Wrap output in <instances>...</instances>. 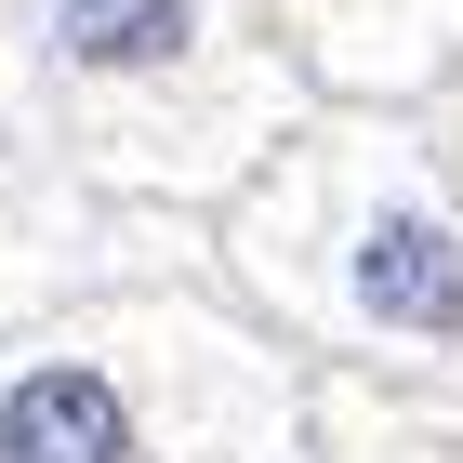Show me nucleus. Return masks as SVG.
I'll use <instances>...</instances> for the list:
<instances>
[{"mask_svg": "<svg viewBox=\"0 0 463 463\" xmlns=\"http://www.w3.org/2000/svg\"><path fill=\"white\" fill-rule=\"evenodd\" d=\"M239 279L291 331L397 371H463V199L411 133H305L239 185Z\"/></svg>", "mask_w": 463, "mask_h": 463, "instance_id": "1", "label": "nucleus"}, {"mask_svg": "<svg viewBox=\"0 0 463 463\" xmlns=\"http://www.w3.org/2000/svg\"><path fill=\"white\" fill-rule=\"evenodd\" d=\"M40 80L80 107L185 133L199 173H239L251 146H279L291 67L239 0H40Z\"/></svg>", "mask_w": 463, "mask_h": 463, "instance_id": "2", "label": "nucleus"}, {"mask_svg": "<svg viewBox=\"0 0 463 463\" xmlns=\"http://www.w3.org/2000/svg\"><path fill=\"white\" fill-rule=\"evenodd\" d=\"M0 463H146V384L107 357L0 371Z\"/></svg>", "mask_w": 463, "mask_h": 463, "instance_id": "3", "label": "nucleus"}]
</instances>
